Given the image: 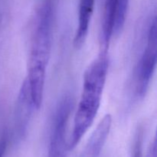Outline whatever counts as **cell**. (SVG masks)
Masks as SVG:
<instances>
[{"instance_id": "1", "label": "cell", "mask_w": 157, "mask_h": 157, "mask_svg": "<svg viewBox=\"0 0 157 157\" xmlns=\"http://www.w3.org/2000/svg\"><path fill=\"white\" fill-rule=\"evenodd\" d=\"M108 67L107 52H101L84 73L82 93L75 113L73 130L67 142V150L76 147L96 118L101 106Z\"/></svg>"}, {"instance_id": "2", "label": "cell", "mask_w": 157, "mask_h": 157, "mask_svg": "<svg viewBox=\"0 0 157 157\" xmlns=\"http://www.w3.org/2000/svg\"><path fill=\"white\" fill-rule=\"evenodd\" d=\"M52 9L48 4L40 11L34 32L26 78L35 108L41 107L44 97L46 69L50 58L52 43Z\"/></svg>"}, {"instance_id": "3", "label": "cell", "mask_w": 157, "mask_h": 157, "mask_svg": "<svg viewBox=\"0 0 157 157\" xmlns=\"http://www.w3.org/2000/svg\"><path fill=\"white\" fill-rule=\"evenodd\" d=\"M157 61L156 20L154 18L150 27L147 44L139 61L136 70V91L144 96L155 71Z\"/></svg>"}, {"instance_id": "4", "label": "cell", "mask_w": 157, "mask_h": 157, "mask_svg": "<svg viewBox=\"0 0 157 157\" xmlns=\"http://www.w3.org/2000/svg\"><path fill=\"white\" fill-rule=\"evenodd\" d=\"M71 113V101L65 99L61 102L57 112L55 124L52 129L48 157H67L66 130Z\"/></svg>"}, {"instance_id": "5", "label": "cell", "mask_w": 157, "mask_h": 157, "mask_svg": "<svg viewBox=\"0 0 157 157\" xmlns=\"http://www.w3.org/2000/svg\"><path fill=\"white\" fill-rule=\"evenodd\" d=\"M112 124L110 114H106L92 133L81 157H98L110 133Z\"/></svg>"}, {"instance_id": "6", "label": "cell", "mask_w": 157, "mask_h": 157, "mask_svg": "<svg viewBox=\"0 0 157 157\" xmlns=\"http://www.w3.org/2000/svg\"><path fill=\"white\" fill-rule=\"evenodd\" d=\"M94 7V0H80L78 26L74 39V45L77 48H80L87 38Z\"/></svg>"}, {"instance_id": "7", "label": "cell", "mask_w": 157, "mask_h": 157, "mask_svg": "<svg viewBox=\"0 0 157 157\" xmlns=\"http://www.w3.org/2000/svg\"><path fill=\"white\" fill-rule=\"evenodd\" d=\"M32 107H35L32 102V97L30 94L29 84L27 80H25L21 85L19 95L18 98V105L16 108V123L19 125V128L21 130H24L26 125L28 124V121L29 120V115L31 113Z\"/></svg>"}, {"instance_id": "8", "label": "cell", "mask_w": 157, "mask_h": 157, "mask_svg": "<svg viewBox=\"0 0 157 157\" xmlns=\"http://www.w3.org/2000/svg\"><path fill=\"white\" fill-rule=\"evenodd\" d=\"M115 10L114 34H118L125 23L130 0H111Z\"/></svg>"}, {"instance_id": "9", "label": "cell", "mask_w": 157, "mask_h": 157, "mask_svg": "<svg viewBox=\"0 0 157 157\" xmlns=\"http://www.w3.org/2000/svg\"><path fill=\"white\" fill-rule=\"evenodd\" d=\"M6 148V138H2L0 140V157H3Z\"/></svg>"}, {"instance_id": "10", "label": "cell", "mask_w": 157, "mask_h": 157, "mask_svg": "<svg viewBox=\"0 0 157 157\" xmlns=\"http://www.w3.org/2000/svg\"><path fill=\"white\" fill-rule=\"evenodd\" d=\"M150 157H156V141L154 139L153 144H152L151 148H150Z\"/></svg>"}]
</instances>
